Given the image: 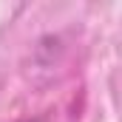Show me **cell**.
<instances>
[{
	"mask_svg": "<svg viewBox=\"0 0 122 122\" xmlns=\"http://www.w3.org/2000/svg\"><path fill=\"white\" fill-rule=\"evenodd\" d=\"M34 122H43V119H34Z\"/></svg>",
	"mask_w": 122,
	"mask_h": 122,
	"instance_id": "obj_1",
	"label": "cell"
}]
</instances>
